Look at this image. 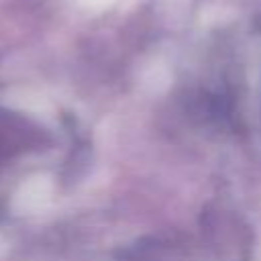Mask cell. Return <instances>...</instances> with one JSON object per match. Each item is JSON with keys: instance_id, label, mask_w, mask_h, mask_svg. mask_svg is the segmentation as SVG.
I'll return each mask as SVG.
<instances>
[{"instance_id": "1", "label": "cell", "mask_w": 261, "mask_h": 261, "mask_svg": "<svg viewBox=\"0 0 261 261\" xmlns=\"http://www.w3.org/2000/svg\"><path fill=\"white\" fill-rule=\"evenodd\" d=\"M86 6H90V8H104V6H108V4H112L114 0H82Z\"/></svg>"}]
</instances>
